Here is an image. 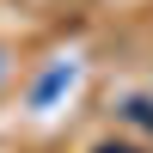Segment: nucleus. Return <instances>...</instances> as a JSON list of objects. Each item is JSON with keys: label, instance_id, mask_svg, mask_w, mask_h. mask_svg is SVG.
<instances>
[{"label": "nucleus", "instance_id": "obj_1", "mask_svg": "<svg viewBox=\"0 0 153 153\" xmlns=\"http://www.w3.org/2000/svg\"><path fill=\"white\" fill-rule=\"evenodd\" d=\"M61 86H68V68H55V74H49V80H43V86H37V104H49V98H55V92H61Z\"/></svg>", "mask_w": 153, "mask_h": 153}]
</instances>
